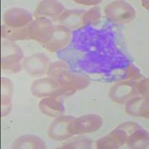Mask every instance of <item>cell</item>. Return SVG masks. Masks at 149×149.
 <instances>
[{"label": "cell", "instance_id": "5b68a950", "mask_svg": "<svg viewBox=\"0 0 149 149\" xmlns=\"http://www.w3.org/2000/svg\"><path fill=\"white\" fill-rule=\"evenodd\" d=\"M73 117L72 116H61L54 121L49 130V137L61 141L71 136L72 135L69 132V125Z\"/></svg>", "mask_w": 149, "mask_h": 149}, {"label": "cell", "instance_id": "30bf717a", "mask_svg": "<svg viewBox=\"0 0 149 149\" xmlns=\"http://www.w3.org/2000/svg\"><path fill=\"white\" fill-rule=\"evenodd\" d=\"M48 63L49 59L46 58V56L42 54H37L27 58L24 62V66L29 72L37 75L45 72Z\"/></svg>", "mask_w": 149, "mask_h": 149}, {"label": "cell", "instance_id": "e0dca14e", "mask_svg": "<svg viewBox=\"0 0 149 149\" xmlns=\"http://www.w3.org/2000/svg\"><path fill=\"white\" fill-rule=\"evenodd\" d=\"M2 36L10 40H22L24 38H29L28 27L23 29L17 28L5 27L2 26Z\"/></svg>", "mask_w": 149, "mask_h": 149}, {"label": "cell", "instance_id": "52a82bcc", "mask_svg": "<svg viewBox=\"0 0 149 149\" xmlns=\"http://www.w3.org/2000/svg\"><path fill=\"white\" fill-rule=\"evenodd\" d=\"M32 93L37 96H44L49 95H58L61 91L57 81L51 78H43L37 80L32 84Z\"/></svg>", "mask_w": 149, "mask_h": 149}, {"label": "cell", "instance_id": "2e32d148", "mask_svg": "<svg viewBox=\"0 0 149 149\" xmlns=\"http://www.w3.org/2000/svg\"><path fill=\"white\" fill-rule=\"evenodd\" d=\"M63 9V6L58 2H43L40 5V7H38L37 12L45 16L54 17L56 14L58 15L60 14Z\"/></svg>", "mask_w": 149, "mask_h": 149}, {"label": "cell", "instance_id": "6da1fadb", "mask_svg": "<svg viewBox=\"0 0 149 149\" xmlns=\"http://www.w3.org/2000/svg\"><path fill=\"white\" fill-rule=\"evenodd\" d=\"M103 120L98 115H86L74 119L69 125V132L71 135L81 134L95 131L102 127Z\"/></svg>", "mask_w": 149, "mask_h": 149}, {"label": "cell", "instance_id": "7a4b0ae2", "mask_svg": "<svg viewBox=\"0 0 149 149\" xmlns=\"http://www.w3.org/2000/svg\"><path fill=\"white\" fill-rule=\"evenodd\" d=\"M106 13L110 19L120 23L130 22L135 17L134 9L125 2H113L107 6Z\"/></svg>", "mask_w": 149, "mask_h": 149}, {"label": "cell", "instance_id": "ac0fdd59", "mask_svg": "<svg viewBox=\"0 0 149 149\" xmlns=\"http://www.w3.org/2000/svg\"><path fill=\"white\" fill-rule=\"evenodd\" d=\"M74 143L71 142L70 143H67L65 146L64 148H89L88 146H90V141L86 138H82V139H73Z\"/></svg>", "mask_w": 149, "mask_h": 149}, {"label": "cell", "instance_id": "4fadbf2b", "mask_svg": "<svg viewBox=\"0 0 149 149\" xmlns=\"http://www.w3.org/2000/svg\"><path fill=\"white\" fill-rule=\"evenodd\" d=\"M40 109L42 113L50 116L56 117L63 113V106L61 102L53 98L42 99L40 103Z\"/></svg>", "mask_w": 149, "mask_h": 149}, {"label": "cell", "instance_id": "d6986e66", "mask_svg": "<svg viewBox=\"0 0 149 149\" xmlns=\"http://www.w3.org/2000/svg\"><path fill=\"white\" fill-rule=\"evenodd\" d=\"M148 83V81L145 80L142 82H141L139 84V86H136L138 89V92H139V94H143V95H148V84L146 85V84Z\"/></svg>", "mask_w": 149, "mask_h": 149}, {"label": "cell", "instance_id": "8992f818", "mask_svg": "<svg viewBox=\"0 0 149 149\" xmlns=\"http://www.w3.org/2000/svg\"><path fill=\"white\" fill-rule=\"evenodd\" d=\"M136 84L132 81L119 83L111 89L110 95L115 102L123 103L135 95Z\"/></svg>", "mask_w": 149, "mask_h": 149}, {"label": "cell", "instance_id": "5bb4252c", "mask_svg": "<svg viewBox=\"0 0 149 149\" xmlns=\"http://www.w3.org/2000/svg\"><path fill=\"white\" fill-rule=\"evenodd\" d=\"M13 148H45L46 144L40 138L35 136H22L17 139Z\"/></svg>", "mask_w": 149, "mask_h": 149}, {"label": "cell", "instance_id": "ba28073f", "mask_svg": "<svg viewBox=\"0 0 149 149\" xmlns=\"http://www.w3.org/2000/svg\"><path fill=\"white\" fill-rule=\"evenodd\" d=\"M70 31L63 26H55L54 27V32L51 39L46 43L47 49L52 52L58 50L60 48L66 46L70 40Z\"/></svg>", "mask_w": 149, "mask_h": 149}, {"label": "cell", "instance_id": "9a60e30c", "mask_svg": "<svg viewBox=\"0 0 149 149\" xmlns=\"http://www.w3.org/2000/svg\"><path fill=\"white\" fill-rule=\"evenodd\" d=\"M148 133L139 126L133 131L132 134H130L126 141H127V145L130 148H146V146H148Z\"/></svg>", "mask_w": 149, "mask_h": 149}, {"label": "cell", "instance_id": "3957f363", "mask_svg": "<svg viewBox=\"0 0 149 149\" xmlns=\"http://www.w3.org/2000/svg\"><path fill=\"white\" fill-rule=\"evenodd\" d=\"M29 37L35 38L37 40L47 42L51 39L54 32V28L49 19H40L34 21L28 27Z\"/></svg>", "mask_w": 149, "mask_h": 149}, {"label": "cell", "instance_id": "8fae6325", "mask_svg": "<svg viewBox=\"0 0 149 149\" xmlns=\"http://www.w3.org/2000/svg\"><path fill=\"white\" fill-rule=\"evenodd\" d=\"M59 76L56 78L58 80L61 79L59 81L60 84L61 86H63V89L65 90L66 86L69 87V90L71 88L75 87L76 89H81L87 86L88 84V81L82 76H78L75 74H71V73H63V74H58Z\"/></svg>", "mask_w": 149, "mask_h": 149}, {"label": "cell", "instance_id": "7c38bea8", "mask_svg": "<svg viewBox=\"0 0 149 149\" xmlns=\"http://www.w3.org/2000/svg\"><path fill=\"white\" fill-rule=\"evenodd\" d=\"M127 113L136 116H148V99L144 98H133L126 105Z\"/></svg>", "mask_w": 149, "mask_h": 149}, {"label": "cell", "instance_id": "277c9868", "mask_svg": "<svg viewBox=\"0 0 149 149\" xmlns=\"http://www.w3.org/2000/svg\"><path fill=\"white\" fill-rule=\"evenodd\" d=\"M22 58V52L19 47L13 44L2 43V69L13 70L15 71L17 66L19 68V61Z\"/></svg>", "mask_w": 149, "mask_h": 149}, {"label": "cell", "instance_id": "9c48e42d", "mask_svg": "<svg viewBox=\"0 0 149 149\" xmlns=\"http://www.w3.org/2000/svg\"><path fill=\"white\" fill-rule=\"evenodd\" d=\"M31 15L23 9L13 8L5 14V22L9 26L18 28L25 26L31 20Z\"/></svg>", "mask_w": 149, "mask_h": 149}]
</instances>
